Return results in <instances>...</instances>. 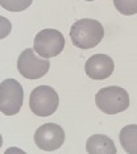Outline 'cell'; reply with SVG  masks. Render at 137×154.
Wrapping results in <instances>:
<instances>
[{
  "mask_svg": "<svg viewBox=\"0 0 137 154\" xmlns=\"http://www.w3.org/2000/svg\"><path fill=\"white\" fill-rule=\"evenodd\" d=\"M104 37L103 25L92 19H80L73 24L70 29V38L74 46L87 50L100 44Z\"/></svg>",
  "mask_w": 137,
  "mask_h": 154,
  "instance_id": "obj_1",
  "label": "cell"
},
{
  "mask_svg": "<svg viewBox=\"0 0 137 154\" xmlns=\"http://www.w3.org/2000/svg\"><path fill=\"white\" fill-rule=\"evenodd\" d=\"M95 103L103 113L116 115L129 107V95L121 87H104L95 95Z\"/></svg>",
  "mask_w": 137,
  "mask_h": 154,
  "instance_id": "obj_2",
  "label": "cell"
},
{
  "mask_svg": "<svg viewBox=\"0 0 137 154\" xmlns=\"http://www.w3.org/2000/svg\"><path fill=\"white\" fill-rule=\"evenodd\" d=\"M59 97L54 88L49 86H38L30 92L29 107L34 115L48 117L53 115L58 108Z\"/></svg>",
  "mask_w": 137,
  "mask_h": 154,
  "instance_id": "obj_3",
  "label": "cell"
},
{
  "mask_svg": "<svg viewBox=\"0 0 137 154\" xmlns=\"http://www.w3.org/2000/svg\"><path fill=\"white\" fill-rule=\"evenodd\" d=\"M24 101L23 87L16 79H5L0 83V112L5 116L19 113Z\"/></svg>",
  "mask_w": 137,
  "mask_h": 154,
  "instance_id": "obj_4",
  "label": "cell"
},
{
  "mask_svg": "<svg viewBox=\"0 0 137 154\" xmlns=\"http://www.w3.org/2000/svg\"><path fill=\"white\" fill-rule=\"evenodd\" d=\"M65 48V38L55 29H44L34 37L33 50L42 58H53L62 53Z\"/></svg>",
  "mask_w": 137,
  "mask_h": 154,
  "instance_id": "obj_5",
  "label": "cell"
},
{
  "mask_svg": "<svg viewBox=\"0 0 137 154\" xmlns=\"http://www.w3.org/2000/svg\"><path fill=\"white\" fill-rule=\"evenodd\" d=\"M49 69V59L37 57L33 49H25L17 59V70L26 79H40L48 74Z\"/></svg>",
  "mask_w": 137,
  "mask_h": 154,
  "instance_id": "obj_6",
  "label": "cell"
},
{
  "mask_svg": "<svg viewBox=\"0 0 137 154\" xmlns=\"http://www.w3.org/2000/svg\"><path fill=\"white\" fill-rule=\"evenodd\" d=\"M34 142L41 150L54 152L65 142V132L58 124L48 122L41 125L34 133Z\"/></svg>",
  "mask_w": 137,
  "mask_h": 154,
  "instance_id": "obj_7",
  "label": "cell"
},
{
  "mask_svg": "<svg viewBox=\"0 0 137 154\" xmlns=\"http://www.w3.org/2000/svg\"><path fill=\"white\" fill-rule=\"evenodd\" d=\"M114 70V59L107 54H95L87 59L84 65V71L87 76L94 80H103L110 78Z\"/></svg>",
  "mask_w": 137,
  "mask_h": 154,
  "instance_id": "obj_8",
  "label": "cell"
},
{
  "mask_svg": "<svg viewBox=\"0 0 137 154\" xmlns=\"http://www.w3.org/2000/svg\"><path fill=\"white\" fill-rule=\"evenodd\" d=\"M86 150L90 154H115L116 146L114 141L104 134H94L87 140Z\"/></svg>",
  "mask_w": 137,
  "mask_h": 154,
  "instance_id": "obj_9",
  "label": "cell"
},
{
  "mask_svg": "<svg viewBox=\"0 0 137 154\" xmlns=\"http://www.w3.org/2000/svg\"><path fill=\"white\" fill-rule=\"evenodd\" d=\"M119 140L128 154H137V125L131 124L121 129Z\"/></svg>",
  "mask_w": 137,
  "mask_h": 154,
  "instance_id": "obj_10",
  "label": "cell"
},
{
  "mask_svg": "<svg viewBox=\"0 0 137 154\" xmlns=\"http://www.w3.org/2000/svg\"><path fill=\"white\" fill-rule=\"evenodd\" d=\"M33 0H0V7L9 12H21L30 7Z\"/></svg>",
  "mask_w": 137,
  "mask_h": 154,
  "instance_id": "obj_11",
  "label": "cell"
},
{
  "mask_svg": "<svg viewBox=\"0 0 137 154\" xmlns=\"http://www.w3.org/2000/svg\"><path fill=\"white\" fill-rule=\"evenodd\" d=\"M114 5L121 15L132 16L137 13V0H114Z\"/></svg>",
  "mask_w": 137,
  "mask_h": 154,
  "instance_id": "obj_12",
  "label": "cell"
},
{
  "mask_svg": "<svg viewBox=\"0 0 137 154\" xmlns=\"http://www.w3.org/2000/svg\"><path fill=\"white\" fill-rule=\"evenodd\" d=\"M12 30V24L7 17L0 15V40L5 38Z\"/></svg>",
  "mask_w": 137,
  "mask_h": 154,
  "instance_id": "obj_13",
  "label": "cell"
},
{
  "mask_svg": "<svg viewBox=\"0 0 137 154\" xmlns=\"http://www.w3.org/2000/svg\"><path fill=\"white\" fill-rule=\"evenodd\" d=\"M2 143H3V137H2V134H0V148H2Z\"/></svg>",
  "mask_w": 137,
  "mask_h": 154,
  "instance_id": "obj_14",
  "label": "cell"
},
{
  "mask_svg": "<svg viewBox=\"0 0 137 154\" xmlns=\"http://www.w3.org/2000/svg\"><path fill=\"white\" fill-rule=\"evenodd\" d=\"M86 2H94V0H86Z\"/></svg>",
  "mask_w": 137,
  "mask_h": 154,
  "instance_id": "obj_15",
  "label": "cell"
}]
</instances>
